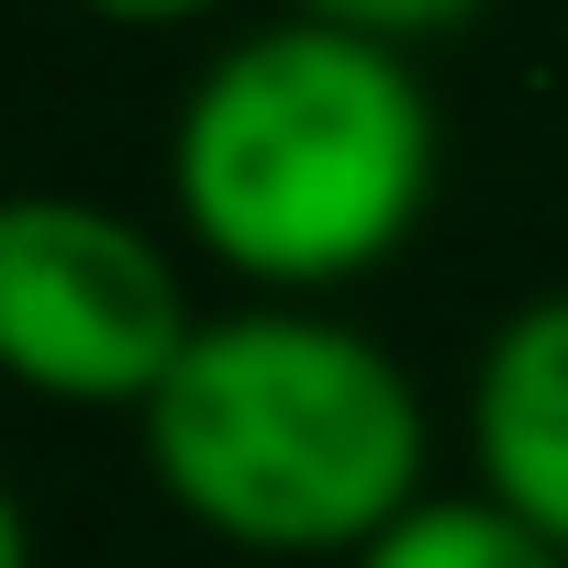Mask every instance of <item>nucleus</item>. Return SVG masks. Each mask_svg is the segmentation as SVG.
I'll use <instances>...</instances> for the list:
<instances>
[{"mask_svg": "<svg viewBox=\"0 0 568 568\" xmlns=\"http://www.w3.org/2000/svg\"><path fill=\"white\" fill-rule=\"evenodd\" d=\"M446 179V112L413 45L278 12L201 57L168 112V212L256 302H324L390 267Z\"/></svg>", "mask_w": 568, "mask_h": 568, "instance_id": "obj_1", "label": "nucleus"}, {"mask_svg": "<svg viewBox=\"0 0 568 568\" xmlns=\"http://www.w3.org/2000/svg\"><path fill=\"white\" fill-rule=\"evenodd\" d=\"M134 446L156 501L234 557H357L424 501V390L324 302L212 313L134 413Z\"/></svg>", "mask_w": 568, "mask_h": 568, "instance_id": "obj_2", "label": "nucleus"}, {"mask_svg": "<svg viewBox=\"0 0 568 568\" xmlns=\"http://www.w3.org/2000/svg\"><path fill=\"white\" fill-rule=\"evenodd\" d=\"M201 324L212 313L190 302L168 234L134 212L79 190H23L0 212V368L34 402L145 413Z\"/></svg>", "mask_w": 568, "mask_h": 568, "instance_id": "obj_3", "label": "nucleus"}, {"mask_svg": "<svg viewBox=\"0 0 568 568\" xmlns=\"http://www.w3.org/2000/svg\"><path fill=\"white\" fill-rule=\"evenodd\" d=\"M468 457L490 501L568 546V291H535L490 324L468 368Z\"/></svg>", "mask_w": 568, "mask_h": 568, "instance_id": "obj_4", "label": "nucleus"}, {"mask_svg": "<svg viewBox=\"0 0 568 568\" xmlns=\"http://www.w3.org/2000/svg\"><path fill=\"white\" fill-rule=\"evenodd\" d=\"M346 568H568V546L535 535L513 501H490V490L468 479V490H424V501H402Z\"/></svg>", "mask_w": 568, "mask_h": 568, "instance_id": "obj_5", "label": "nucleus"}, {"mask_svg": "<svg viewBox=\"0 0 568 568\" xmlns=\"http://www.w3.org/2000/svg\"><path fill=\"white\" fill-rule=\"evenodd\" d=\"M278 12H313V23H346V34H379V45H435L479 0H278Z\"/></svg>", "mask_w": 568, "mask_h": 568, "instance_id": "obj_6", "label": "nucleus"}, {"mask_svg": "<svg viewBox=\"0 0 568 568\" xmlns=\"http://www.w3.org/2000/svg\"><path fill=\"white\" fill-rule=\"evenodd\" d=\"M79 12H101V23H123V34H179V23L223 12V0H79Z\"/></svg>", "mask_w": 568, "mask_h": 568, "instance_id": "obj_7", "label": "nucleus"}]
</instances>
